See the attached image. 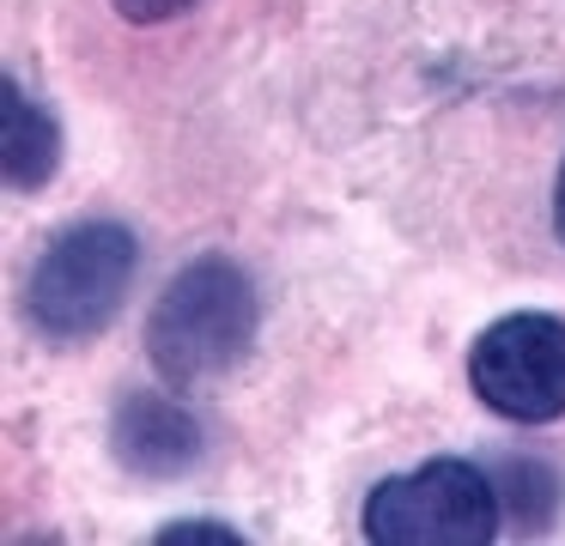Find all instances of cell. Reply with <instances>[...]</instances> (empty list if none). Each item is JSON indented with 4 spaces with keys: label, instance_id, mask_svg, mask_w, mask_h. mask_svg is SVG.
Segmentation results:
<instances>
[{
    "label": "cell",
    "instance_id": "obj_4",
    "mask_svg": "<svg viewBox=\"0 0 565 546\" xmlns=\"http://www.w3.org/2000/svg\"><path fill=\"white\" fill-rule=\"evenodd\" d=\"M468 383L499 419L547 425L565 413V315L516 310L480 328L468 346Z\"/></svg>",
    "mask_w": 565,
    "mask_h": 546
},
{
    "label": "cell",
    "instance_id": "obj_3",
    "mask_svg": "<svg viewBox=\"0 0 565 546\" xmlns=\"http://www.w3.org/2000/svg\"><path fill=\"white\" fill-rule=\"evenodd\" d=\"M359 522L377 546H487L499 540L504 510L487 468L462 456H438L419 461L414 473L377 480Z\"/></svg>",
    "mask_w": 565,
    "mask_h": 546
},
{
    "label": "cell",
    "instance_id": "obj_5",
    "mask_svg": "<svg viewBox=\"0 0 565 546\" xmlns=\"http://www.w3.org/2000/svg\"><path fill=\"white\" fill-rule=\"evenodd\" d=\"M201 449H207V431H201V419L177 395L135 388V395L116 400L110 456H116V468H128L135 480H183L201 461Z\"/></svg>",
    "mask_w": 565,
    "mask_h": 546
},
{
    "label": "cell",
    "instance_id": "obj_1",
    "mask_svg": "<svg viewBox=\"0 0 565 546\" xmlns=\"http://www.w3.org/2000/svg\"><path fill=\"white\" fill-rule=\"evenodd\" d=\"M256 328H262L256 279L232 255H195L189 267H177L171 286L152 303L147 358L171 388L213 383L256 346Z\"/></svg>",
    "mask_w": 565,
    "mask_h": 546
},
{
    "label": "cell",
    "instance_id": "obj_9",
    "mask_svg": "<svg viewBox=\"0 0 565 546\" xmlns=\"http://www.w3.org/2000/svg\"><path fill=\"white\" fill-rule=\"evenodd\" d=\"M159 540H237V528H225V522H201V516H183V522H164Z\"/></svg>",
    "mask_w": 565,
    "mask_h": 546
},
{
    "label": "cell",
    "instance_id": "obj_7",
    "mask_svg": "<svg viewBox=\"0 0 565 546\" xmlns=\"http://www.w3.org/2000/svg\"><path fill=\"white\" fill-rule=\"evenodd\" d=\"M492 485H499V510H504V522H511L516 534L553 528V516H559V497H565V492H559V480H553L547 461H529V456L499 461Z\"/></svg>",
    "mask_w": 565,
    "mask_h": 546
},
{
    "label": "cell",
    "instance_id": "obj_8",
    "mask_svg": "<svg viewBox=\"0 0 565 546\" xmlns=\"http://www.w3.org/2000/svg\"><path fill=\"white\" fill-rule=\"evenodd\" d=\"M189 7H195V0H116V12H122L128 24H164Z\"/></svg>",
    "mask_w": 565,
    "mask_h": 546
},
{
    "label": "cell",
    "instance_id": "obj_2",
    "mask_svg": "<svg viewBox=\"0 0 565 546\" xmlns=\"http://www.w3.org/2000/svg\"><path fill=\"white\" fill-rule=\"evenodd\" d=\"M135 267L140 243L116 218H79V225L55 231L25 279L31 328L55 346H79V340L104 334L135 286Z\"/></svg>",
    "mask_w": 565,
    "mask_h": 546
},
{
    "label": "cell",
    "instance_id": "obj_10",
    "mask_svg": "<svg viewBox=\"0 0 565 546\" xmlns=\"http://www.w3.org/2000/svg\"><path fill=\"white\" fill-rule=\"evenodd\" d=\"M553 237L565 243V164H559V182H553Z\"/></svg>",
    "mask_w": 565,
    "mask_h": 546
},
{
    "label": "cell",
    "instance_id": "obj_6",
    "mask_svg": "<svg viewBox=\"0 0 565 546\" xmlns=\"http://www.w3.org/2000/svg\"><path fill=\"white\" fill-rule=\"evenodd\" d=\"M0 170H7V189L13 194L50 189V176L62 170V121L13 73L0 79Z\"/></svg>",
    "mask_w": 565,
    "mask_h": 546
}]
</instances>
